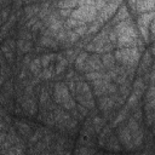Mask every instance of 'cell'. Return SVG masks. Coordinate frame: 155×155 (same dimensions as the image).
<instances>
[{
    "label": "cell",
    "mask_w": 155,
    "mask_h": 155,
    "mask_svg": "<svg viewBox=\"0 0 155 155\" xmlns=\"http://www.w3.org/2000/svg\"><path fill=\"white\" fill-rule=\"evenodd\" d=\"M113 30L116 34V45L119 48L137 47L139 39H138V34L136 31L134 24L131 21V18H127L126 21L116 23Z\"/></svg>",
    "instance_id": "obj_1"
},
{
    "label": "cell",
    "mask_w": 155,
    "mask_h": 155,
    "mask_svg": "<svg viewBox=\"0 0 155 155\" xmlns=\"http://www.w3.org/2000/svg\"><path fill=\"white\" fill-rule=\"evenodd\" d=\"M114 58L125 68H136L140 58V52H139V48L137 47L117 48L115 51Z\"/></svg>",
    "instance_id": "obj_2"
},
{
    "label": "cell",
    "mask_w": 155,
    "mask_h": 155,
    "mask_svg": "<svg viewBox=\"0 0 155 155\" xmlns=\"http://www.w3.org/2000/svg\"><path fill=\"white\" fill-rule=\"evenodd\" d=\"M76 99L79 101L80 105L85 107L86 109H93L94 108V101L92 98V93L90 90V86L85 81H78L75 82V94Z\"/></svg>",
    "instance_id": "obj_3"
},
{
    "label": "cell",
    "mask_w": 155,
    "mask_h": 155,
    "mask_svg": "<svg viewBox=\"0 0 155 155\" xmlns=\"http://www.w3.org/2000/svg\"><path fill=\"white\" fill-rule=\"evenodd\" d=\"M97 17V10L94 6H87V5H79L75 7L70 15V18H74L84 24L92 23Z\"/></svg>",
    "instance_id": "obj_4"
},
{
    "label": "cell",
    "mask_w": 155,
    "mask_h": 155,
    "mask_svg": "<svg viewBox=\"0 0 155 155\" xmlns=\"http://www.w3.org/2000/svg\"><path fill=\"white\" fill-rule=\"evenodd\" d=\"M121 4H122L121 1H107L105 5L97 12L96 21L99 22L101 24H103L105 21H108L109 18H111L114 16V13L119 8V6H121Z\"/></svg>",
    "instance_id": "obj_5"
},
{
    "label": "cell",
    "mask_w": 155,
    "mask_h": 155,
    "mask_svg": "<svg viewBox=\"0 0 155 155\" xmlns=\"http://www.w3.org/2000/svg\"><path fill=\"white\" fill-rule=\"evenodd\" d=\"M153 21H154V11L142 13V15H139V17L137 19L138 28H139L140 34H142V36L144 38L145 41L149 39V25Z\"/></svg>",
    "instance_id": "obj_6"
},
{
    "label": "cell",
    "mask_w": 155,
    "mask_h": 155,
    "mask_svg": "<svg viewBox=\"0 0 155 155\" xmlns=\"http://www.w3.org/2000/svg\"><path fill=\"white\" fill-rule=\"evenodd\" d=\"M71 98L68 86L64 82H58L54 85L53 87V99L56 103L58 104H64L67 101H69Z\"/></svg>",
    "instance_id": "obj_7"
},
{
    "label": "cell",
    "mask_w": 155,
    "mask_h": 155,
    "mask_svg": "<svg viewBox=\"0 0 155 155\" xmlns=\"http://www.w3.org/2000/svg\"><path fill=\"white\" fill-rule=\"evenodd\" d=\"M103 68L104 67H103V64L101 62V57L97 53H93V54L87 57L82 71H86V74L91 73V71H102Z\"/></svg>",
    "instance_id": "obj_8"
},
{
    "label": "cell",
    "mask_w": 155,
    "mask_h": 155,
    "mask_svg": "<svg viewBox=\"0 0 155 155\" xmlns=\"http://www.w3.org/2000/svg\"><path fill=\"white\" fill-rule=\"evenodd\" d=\"M117 136H119V142L125 145L126 149L128 150H132L134 149L133 145H132V137H131V131L130 128L127 127V125H120L119 128H117Z\"/></svg>",
    "instance_id": "obj_9"
},
{
    "label": "cell",
    "mask_w": 155,
    "mask_h": 155,
    "mask_svg": "<svg viewBox=\"0 0 155 155\" xmlns=\"http://www.w3.org/2000/svg\"><path fill=\"white\" fill-rule=\"evenodd\" d=\"M130 6H133L134 7V11L136 12H139L140 15L142 13H147V12H151L154 11V5L155 2L153 0H145V1H131L128 2Z\"/></svg>",
    "instance_id": "obj_10"
},
{
    "label": "cell",
    "mask_w": 155,
    "mask_h": 155,
    "mask_svg": "<svg viewBox=\"0 0 155 155\" xmlns=\"http://www.w3.org/2000/svg\"><path fill=\"white\" fill-rule=\"evenodd\" d=\"M105 147H107V149L110 150V151H119V150H121V144H120L119 139L116 138V136L113 134V133H111V134L109 136V138L107 139Z\"/></svg>",
    "instance_id": "obj_11"
},
{
    "label": "cell",
    "mask_w": 155,
    "mask_h": 155,
    "mask_svg": "<svg viewBox=\"0 0 155 155\" xmlns=\"http://www.w3.org/2000/svg\"><path fill=\"white\" fill-rule=\"evenodd\" d=\"M127 18H130V15H128V11H127V7H126V5L122 2L121 4V7L120 8H117V13H116V16L114 17V23H120V22H122V21H126Z\"/></svg>",
    "instance_id": "obj_12"
},
{
    "label": "cell",
    "mask_w": 155,
    "mask_h": 155,
    "mask_svg": "<svg viewBox=\"0 0 155 155\" xmlns=\"http://www.w3.org/2000/svg\"><path fill=\"white\" fill-rule=\"evenodd\" d=\"M101 62L103 64L104 68H108V69H111L115 67V58H114V54H111L110 52L108 53H103L101 56Z\"/></svg>",
    "instance_id": "obj_13"
},
{
    "label": "cell",
    "mask_w": 155,
    "mask_h": 155,
    "mask_svg": "<svg viewBox=\"0 0 155 155\" xmlns=\"http://www.w3.org/2000/svg\"><path fill=\"white\" fill-rule=\"evenodd\" d=\"M144 90H145V85H144V81L142 78H138L134 84H133V92L132 94H134L137 98H139L143 93H144Z\"/></svg>",
    "instance_id": "obj_14"
},
{
    "label": "cell",
    "mask_w": 155,
    "mask_h": 155,
    "mask_svg": "<svg viewBox=\"0 0 155 155\" xmlns=\"http://www.w3.org/2000/svg\"><path fill=\"white\" fill-rule=\"evenodd\" d=\"M87 57H88V53H87V52H80V53L76 56V58H75V67H76L78 70H81V71H82Z\"/></svg>",
    "instance_id": "obj_15"
},
{
    "label": "cell",
    "mask_w": 155,
    "mask_h": 155,
    "mask_svg": "<svg viewBox=\"0 0 155 155\" xmlns=\"http://www.w3.org/2000/svg\"><path fill=\"white\" fill-rule=\"evenodd\" d=\"M57 57V65H56V73L57 74H61L64 69H65V67L68 65V61L65 59V57L63 56V54H57L56 56Z\"/></svg>",
    "instance_id": "obj_16"
},
{
    "label": "cell",
    "mask_w": 155,
    "mask_h": 155,
    "mask_svg": "<svg viewBox=\"0 0 155 155\" xmlns=\"http://www.w3.org/2000/svg\"><path fill=\"white\" fill-rule=\"evenodd\" d=\"M17 48L19 52H23V53H27L30 51L31 48V42L29 40H23V39H19L17 41Z\"/></svg>",
    "instance_id": "obj_17"
},
{
    "label": "cell",
    "mask_w": 155,
    "mask_h": 155,
    "mask_svg": "<svg viewBox=\"0 0 155 155\" xmlns=\"http://www.w3.org/2000/svg\"><path fill=\"white\" fill-rule=\"evenodd\" d=\"M110 134H111L110 127H109V126L104 127V128L102 130V132H101V136H99V139H98V144H99L101 147H104V145H105V142H107V139L109 138Z\"/></svg>",
    "instance_id": "obj_18"
},
{
    "label": "cell",
    "mask_w": 155,
    "mask_h": 155,
    "mask_svg": "<svg viewBox=\"0 0 155 155\" xmlns=\"http://www.w3.org/2000/svg\"><path fill=\"white\" fill-rule=\"evenodd\" d=\"M16 127L18 130V132L22 134V136H28L30 133V126L23 121H16Z\"/></svg>",
    "instance_id": "obj_19"
},
{
    "label": "cell",
    "mask_w": 155,
    "mask_h": 155,
    "mask_svg": "<svg viewBox=\"0 0 155 155\" xmlns=\"http://www.w3.org/2000/svg\"><path fill=\"white\" fill-rule=\"evenodd\" d=\"M40 44L45 47H56L57 46V42L54 39H52L50 35H42L41 36V40H40Z\"/></svg>",
    "instance_id": "obj_20"
},
{
    "label": "cell",
    "mask_w": 155,
    "mask_h": 155,
    "mask_svg": "<svg viewBox=\"0 0 155 155\" xmlns=\"http://www.w3.org/2000/svg\"><path fill=\"white\" fill-rule=\"evenodd\" d=\"M29 69H30V71L34 73L35 75L39 74V71H40V69H41V61H40L39 57H38V58H34V59L30 62Z\"/></svg>",
    "instance_id": "obj_21"
},
{
    "label": "cell",
    "mask_w": 155,
    "mask_h": 155,
    "mask_svg": "<svg viewBox=\"0 0 155 155\" xmlns=\"http://www.w3.org/2000/svg\"><path fill=\"white\" fill-rule=\"evenodd\" d=\"M58 6V8H69V10H74L75 7H78V1H59L56 4Z\"/></svg>",
    "instance_id": "obj_22"
},
{
    "label": "cell",
    "mask_w": 155,
    "mask_h": 155,
    "mask_svg": "<svg viewBox=\"0 0 155 155\" xmlns=\"http://www.w3.org/2000/svg\"><path fill=\"white\" fill-rule=\"evenodd\" d=\"M103 75H104V73H102V71H91V73H87L86 74V79H87V81L94 82V81L102 79Z\"/></svg>",
    "instance_id": "obj_23"
},
{
    "label": "cell",
    "mask_w": 155,
    "mask_h": 155,
    "mask_svg": "<svg viewBox=\"0 0 155 155\" xmlns=\"http://www.w3.org/2000/svg\"><path fill=\"white\" fill-rule=\"evenodd\" d=\"M8 15H10V8L4 7L0 10V27H2L7 21H8Z\"/></svg>",
    "instance_id": "obj_24"
},
{
    "label": "cell",
    "mask_w": 155,
    "mask_h": 155,
    "mask_svg": "<svg viewBox=\"0 0 155 155\" xmlns=\"http://www.w3.org/2000/svg\"><path fill=\"white\" fill-rule=\"evenodd\" d=\"M96 150L90 147H80L76 150V155H94Z\"/></svg>",
    "instance_id": "obj_25"
},
{
    "label": "cell",
    "mask_w": 155,
    "mask_h": 155,
    "mask_svg": "<svg viewBox=\"0 0 155 155\" xmlns=\"http://www.w3.org/2000/svg\"><path fill=\"white\" fill-rule=\"evenodd\" d=\"M64 23H65V25L68 27V29H71V30L84 24V23H81V22H79V21H76V19H74V18H70V17L67 18V21H65Z\"/></svg>",
    "instance_id": "obj_26"
},
{
    "label": "cell",
    "mask_w": 155,
    "mask_h": 155,
    "mask_svg": "<svg viewBox=\"0 0 155 155\" xmlns=\"http://www.w3.org/2000/svg\"><path fill=\"white\" fill-rule=\"evenodd\" d=\"M101 25H102V24L94 19V21L91 23V25L87 28V34H94V33H97V31L99 30Z\"/></svg>",
    "instance_id": "obj_27"
},
{
    "label": "cell",
    "mask_w": 155,
    "mask_h": 155,
    "mask_svg": "<svg viewBox=\"0 0 155 155\" xmlns=\"http://www.w3.org/2000/svg\"><path fill=\"white\" fill-rule=\"evenodd\" d=\"M87 24H82V25H80V27H78V28H75V29H73L71 31L74 33V34H76L79 38L80 36H82V35H85L86 33H87Z\"/></svg>",
    "instance_id": "obj_28"
},
{
    "label": "cell",
    "mask_w": 155,
    "mask_h": 155,
    "mask_svg": "<svg viewBox=\"0 0 155 155\" xmlns=\"http://www.w3.org/2000/svg\"><path fill=\"white\" fill-rule=\"evenodd\" d=\"M126 115H127V108H126V109H122V110L119 113V115H117V117L114 120L113 125H114V126H115V125H119L122 120H125V119H126Z\"/></svg>",
    "instance_id": "obj_29"
},
{
    "label": "cell",
    "mask_w": 155,
    "mask_h": 155,
    "mask_svg": "<svg viewBox=\"0 0 155 155\" xmlns=\"http://www.w3.org/2000/svg\"><path fill=\"white\" fill-rule=\"evenodd\" d=\"M52 57H54V54H44L41 58H40V61H41V67L42 68H46L47 65H48V63L51 62V59H52Z\"/></svg>",
    "instance_id": "obj_30"
},
{
    "label": "cell",
    "mask_w": 155,
    "mask_h": 155,
    "mask_svg": "<svg viewBox=\"0 0 155 155\" xmlns=\"http://www.w3.org/2000/svg\"><path fill=\"white\" fill-rule=\"evenodd\" d=\"M71 12H73V10H69V8H59L58 10V15L63 18H69Z\"/></svg>",
    "instance_id": "obj_31"
},
{
    "label": "cell",
    "mask_w": 155,
    "mask_h": 155,
    "mask_svg": "<svg viewBox=\"0 0 155 155\" xmlns=\"http://www.w3.org/2000/svg\"><path fill=\"white\" fill-rule=\"evenodd\" d=\"M41 76H42V79H51V76H52V68H44V70H42V74H41Z\"/></svg>",
    "instance_id": "obj_32"
},
{
    "label": "cell",
    "mask_w": 155,
    "mask_h": 155,
    "mask_svg": "<svg viewBox=\"0 0 155 155\" xmlns=\"http://www.w3.org/2000/svg\"><path fill=\"white\" fill-rule=\"evenodd\" d=\"M38 19H39V18H38L36 16L31 17V18H30V21H28V22H27L25 27H27V28H31V27H33V25H34V24H35V23L38 22Z\"/></svg>",
    "instance_id": "obj_33"
},
{
    "label": "cell",
    "mask_w": 155,
    "mask_h": 155,
    "mask_svg": "<svg viewBox=\"0 0 155 155\" xmlns=\"http://www.w3.org/2000/svg\"><path fill=\"white\" fill-rule=\"evenodd\" d=\"M40 28H42V23L38 21V22H36V23H35V24L31 27V30H33V31H38Z\"/></svg>",
    "instance_id": "obj_34"
},
{
    "label": "cell",
    "mask_w": 155,
    "mask_h": 155,
    "mask_svg": "<svg viewBox=\"0 0 155 155\" xmlns=\"http://www.w3.org/2000/svg\"><path fill=\"white\" fill-rule=\"evenodd\" d=\"M5 139H6V134L4 132H0V147L2 145V143L5 142Z\"/></svg>",
    "instance_id": "obj_35"
},
{
    "label": "cell",
    "mask_w": 155,
    "mask_h": 155,
    "mask_svg": "<svg viewBox=\"0 0 155 155\" xmlns=\"http://www.w3.org/2000/svg\"><path fill=\"white\" fill-rule=\"evenodd\" d=\"M28 64H30V57L29 56H25L24 57V65H28Z\"/></svg>",
    "instance_id": "obj_36"
},
{
    "label": "cell",
    "mask_w": 155,
    "mask_h": 155,
    "mask_svg": "<svg viewBox=\"0 0 155 155\" xmlns=\"http://www.w3.org/2000/svg\"><path fill=\"white\" fill-rule=\"evenodd\" d=\"M4 81H5V80H4V75H2L1 73H0V86H1L2 84H4Z\"/></svg>",
    "instance_id": "obj_37"
}]
</instances>
